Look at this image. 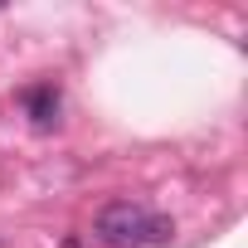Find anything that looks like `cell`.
Here are the masks:
<instances>
[{
    "label": "cell",
    "mask_w": 248,
    "mask_h": 248,
    "mask_svg": "<svg viewBox=\"0 0 248 248\" xmlns=\"http://www.w3.org/2000/svg\"><path fill=\"white\" fill-rule=\"evenodd\" d=\"M93 233L107 243V248H161L175 238V224L137 200H112L97 209L93 219Z\"/></svg>",
    "instance_id": "6da1fadb"
},
{
    "label": "cell",
    "mask_w": 248,
    "mask_h": 248,
    "mask_svg": "<svg viewBox=\"0 0 248 248\" xmlns=\"http://www.w3.org/2000/svg\"><path fill=\"white\" fill-rule=\"evenodd\" d=\"M25 112H30V122L34 127H54L59 122V88L54 83H34V88H25Z\"/></svg>",
    "instance_id": "7a4b0ae2"
}]
</instances>
